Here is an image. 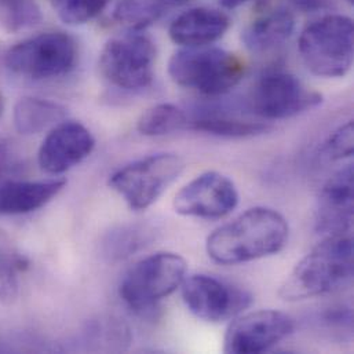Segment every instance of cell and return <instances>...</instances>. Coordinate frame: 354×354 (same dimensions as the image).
I'll return each instance as SVG.
<instances>
[{
    "instance_id": "obj_5",
    "label": "cell",
    "mask_w": 354,
    "mask_h": 354,
    "mask_svg": "<svg viewBox=\"0 0 354 354\" xmlns=\"http://www.w3.org/2000/svg\"><path fill=\"white\" fill-rule=\"evenodd\" d=\"M186 261L174 252H158L136 263L120 283L122 299L137 313L156 310L160 301L180 287L186 276Z\"/></svg>"
},
{
    "instance_id": "obj_6",
    "label": "cell",
    "mask_w": 354,
    "mask_h": 354,
    "mask_svg": "<svg viewBox=\"0 0 354 354\" xmlns=\"http://www.w3.org/2000/svg\"><path fill=\"white\" fill-rule=\"evenodd\" d=\"M77 46L65 32H44L10 47L4 64L12 73L46 80L68 75L76 65Z\"/></svg>"
},
{
    "instance_id": "obj_16",
    "label": "cell",
    "mask_w": 354,
    "mask_h": 354,
    "mask_svg": "<svg viewBox=\"0 0 354 354\" xmlns=\"http://www.w3.org/2000/svg\"><path fill=\"white\" fill-rule=\"evenodd\" d=\"M66 186L65 179L19 180L0 183V216L36 211L55 198Z\"/></svg>"
},
{
    "instance_id": "obj_10",
    "label": "cell",
    "mask_w": 354,
    "mask_h": 354,
    "mask_svg": "<svg viewBox=\"0 0 354 354\" xmlns=\"http://www.w3.org/2000/svg\"><path fill=\"white\" fill-rule=\"evenodd\" d=\"M180 291L190 313L209 323L230 320L252 304L250 292L208 274L185 277Z\"/></svg>"
},
{
    "instance_id": "obj_11",
    "label": "cell",
    "mask_w": 354,
    "mask_h": 354,
    "mask_svg": "<svg viewBox=\"0 0 354 354\" xmlns=\"http://www.w3.org/2000/svg\"><path fill=\"white\" fill-rule=\"evenodd\" d=\"M295 330L294 320L279 310H257L230 323L225 339L226 353L257 354L266 352Z\"/></svg>"
},
{
    "instance_id": "obj_30",
    "label": "cell",
    "mask_w": 354,
    "mask_h": 354,
    "mask_svg": "<svg viewBox=\"0 0 354 354\" xmlns=\"http://www.w3.org/2000/svg\"><path fill=\"white\" fill-rule=\"evenodd\" d=\"M4 112V98H3V94L0 93V116L3 115Z\"/></svg>"
},
{
    "instance_id": "obj_2",
    "label": "cell",
    "mask_w": 354,
    "mask_h": 354,
    "mask_svg": "<svg viewBox=\"0 0 354 354\" xmlns=\"http://www.w3.org/2000/svg\"><path fill=\"white\" fill-rule=\"evenodd\" d=\"M353 276V240L348 234L328 236L286 277L279 295L298 302L330 294Z\"/></svg>"
},
{
    "instance_id": "obj_31",
    "label": "cell",
    "mask_w": 354,
    "mask_h": 354,
    "mask_svg": "<svg viewBox=\"0 0 354 354\" xmlns=\"http://www.w3.org/2000/svg\"><path fill=\"white\" fill-rule=\"evenodd\" d=\"M346 1H348V3H351V4H353L354 0H346Z\"/></svg>"
},
{
    "instance_id": "obj_4",
    "label": "cell",
    "mask_w": 354,
    "mask_h": 354,
    "mask_svg": "<svg viewBox=\"0 0 354 354\" xmlns=\"http://www.w3.org/2000/svg\"><path fill=\"white\" fill-rule=\"evenodd\" d=\"M354 26L341 14L324 15L299 36V54L305 66L320 77H344L353 65Z\"/></svg>"
},
{
    "instance_id": "obj_7",
    "label": "cell",
    "mask_w": 354,
    "mask_h": 354,
    "mask_svg": "<svg viewBox=\"0 0 354 354\" xmlns=\"http://www.w3.org/2000/svg\"><path fill=\"white\" fill-rule=\"evenodd\" d=\"M185 169L176 153L151 155L133 162L109 177V186L136 211L149 208Z\"/></svg>"
},
{
    "instance_id": "obj_18",
    "label": "cell",
    "mask_w": 354,
    "mask_h": 354,
    "mask_svg": "<svg viewBox=\"0 0 354 354\" xmlns=\"http://www.w3.org/2000/svg\"><path fill=\"white\" fill-rule=\"evenodd\" d=\"M14 126L22 136L39 134L66 118V109L53 101L25 97L14 106Z\"/></svg>"
},
{
    "instance_id": "obj_14",
    "label": "cell",
    "mask_w": 354,
    "mask_h": 354,
    "mask_svg": "<svg viewBox=\"0 0 354 354\" xmlns=\"http://www.w3.org/2000/svg\"><path fill=\"white\" fill-rule=\"evenodd\" d=\"M353 167L348 166L330 178L319 198L316 229L328 236L346 234L353 222Z\"/></svg>"
},
{
    "instance_id": "obj_1",
    "label": "cell",
    "mask_w": 354,
    "mask_h": 354,
    "mask_svg": "<svg viewBox=\"0 0 354 354\" xmlns=\"http://www.w3.org/2000/svg\"><path fill=\"white\" fill-rule=\"evenodd\" d=\"M288 234V222L279 211L254 207L215 229L208 236L205 248L214 262L239 265L280 252Z\"/></svg>"
},
{
    "instance_id": "obj_8",
    "label": "cell",
    "mask_w": 354,
    "mask_h": 354,
    "mask_svg": "<svg viewBox=\"0 0 354 354\" xmlns=\"http://www.w3.org/2000/svg\"><path fill=\"white\" fill-rule=\"evenodd\" d=\"M156 48L153 41L138 32L111 39L100 55V71L115 87L136 91L153 80Z\"/></svg>"
},
{
    "instance_id": "obj_25",
    "label": "cell",
    "mask_w": 354,
    "mask_h": 354,
    "mask_svg": "<svg viewBox=\"0 0 354 354\" xmlns=\"http://www.w3.org/2000/svg\"><path fill=\"white\" fill-rule=\"evenodd\" d=\"M111 0H51L58 17L68 25H83L98 17Z\"/></svg>"
},
{
    "instance_id": "obj_27",
    "label": "cell",
    "mask_w": 354,
    "mask_h": 354,
    "mask_svg": "<svg viewBox=\"0 0 354 354\" xmlns=\"http://www.w3.org/2000/svg\"><path fill=\"white\" fill-rule=\"evenodd\" d=\"M25 167V160L17 145L0 137V183L21 176Z\"/></svg>"
},
{
    "instance_id": "obj_29",
    "label": "cell",
    "mask_w": 354,
    "mask_h": 354,
    "mask_svg": "<svg viewBox=\"0 0 354 354\" xmlns=\"http://www.w3.org/2000/svg\"><path fill=\"white\" fill-rule=\"evenodd\" d=\"M250 0H221L222 6L226 7V8H236V7H240L241 4L247 3Z\"/></svg>"
},
{
    "instance_id": "obj_19",
    "label": "cell",
    "mask_w": 354,
    "mask_h": 354,
    "mask_svg": "<svg viewBox=\"0 0 354 354\" xmlns=\"http://www.w3.org/2000/svg\"><path fill=\"white\" fill-rule=\"evenodd\" d=\"M186 0H120L113 11V18L127 29L140 32L156 22L170 8Z\"/></svg>"
},
{
    "instance_id": "obj_28",
    "label": "cell",
    "mask_w": 354,
    "mask_h": 354,
    "mask_svg": "<svg viewBox=\"0 0 354 354\" xmlns=\"http://www.w3.org/2000/svg\"><path fill=\"white\" fill-rule=\"evenodd\" d=\"M288 1L292 3L297 8H301L305 11H315L327 6V0H288Z\"/></svg>"
},
{
    "instance_id": "obj_23",
    "label": "cell",
    "mask_w": 354,
    "mask_h": 354,
    "mask_svg": "<svg viewBox=\"0 0 354 354\" xmlns=\"http://www.w3.org/2000/svg\"><path fill=\"white\" fill-rule=\"evenodd\" d=\"M29 261L0 239V302L12 305L19 295L18 274L25 272Z\"/></svg>"
},
{
    "instance_id": "obj_9",
    "label": "cell",
    "mask_w": 354,
    "mask_h": 354,
    "mask_svg": "<svg viewBox=\"0 0 354 354\" xmlns=\"http://www.w3.org/2000/svg\"><path fill=\"white\" fill-rule=\"evenodd\" d=\"M248 102L257 116L265 120H283L319 106L323 95L309 90L292 73L273 71L255 83Z\"/></svg>"
},
{
    "instance_id": "obj_22",
    "label": "cell",
    "mask_w": 354,
    "mask_h": 354,
    "mask_svg": "<svg viewBox=\"0 0 354 354\" xmlns=\"http://www.w3.org/2000/svg\"><path fill=\"white\" fill-rule=\"evenodd\" d=\"M187 118L173 104H158L147 109L138 119L137 129L147 137H162L186 129Z\"/></svg>"
},
{
    "instance_id": "obj_21",
    "label": "cell",
    "mask_w": 354,
    "mask_h": 354,
    "mask_svg": "<svg viewBox=\"0 0 354 354\" xmlns=\"http://www.w3.org/2000/svg\"><path fill=\"white\" fill-rule=\"evenodd\" d=\"M149 230L138 225H122L112 229L102 243L104 255L112 261H123L137 254L149 243Z\"/></svg>"
},
{
    "instance_id": "obj_3",
    "label": "cell",
    "mask_w": 354,
    "mask_h": 354,
    "mask_svg": "<svg viewBox=\"0 0 354 354\" xmlns=\"http://www.w3.org/2000/svg\"><path fill=\"white\" fill-rule=\"evenodd\" d=\"M169 73L178 86L214 97L229 93L241 82L245 64L223 48L182 47L171 57Z\"/></svg>"
},
{
    "instance_id": "obj_24",
    "label": "cell",
    "mask_w": 354,
    "mask_h": 354,
    "mask_svg": "<svg viewBox=\"0 0 354 354\" xmlns=\"http://www.w3.org/2000/svg\"><path fill=\"white\" fill-rule=\"evenodd\" d=\"M43 15L35 0H0V26L17 33L40 24Z\"/></svg>"
},
{
    "instance_id": "obj_13",
    "label": "cell",
    "mask_w": 354,
    "mask_h": 354,
    "mask_svg": "<svg viewBox=\"0 0 354 354\" xmlns=\"http://www.w3.org/2000/svg\"><path fill=\"white\" fill-rule=\"evenodd\" d=\"M95 148V140L90 130L79 122H61L43 140L37 163L51 176L64 174L87 159Z\"/></svg>"
},
{
    "instance_id": "obj_20",
    "label": "cell",
    "mask_w": 354,
    "mask_h": 354,
    "mask_svg": "<svg viewBox=\"0 0 354 354\" xmlns=\"http://www.w3.org/2000/svg\"><path fill=\"white\" fill-rule=\"evenodd\" d=\"M190 129L223 138H250L265 134L272 127L262 122H250L226 116H203L194 119Z\"/></svg>"
},
{
    "instance_id": "obj_15",
    "label": "cell",
    "mask_w": 354,
    "mask_h": 354,
    "mask_svg": "<svg viewBox=\"0 0 354 354\" xmlns=\"http://www.w3.org/2000/svg\"><path fill=\"white\" fill-rule=\"evenodd\" d=\"M230 18L218 8L194 7L171 22L169 33L180 47H204L219 40L229 29Z\"/></svg>"
},
{
    "instance_id": "obj_12",
    "label": "cell",
    "mask_w": 354,
    "mask_h": 354,
    "mask_svg": "<svg viewBox=\"0 0 354 354\" xmlns=\"http://www.w3.org/2000/svg\"><path fill=\"white\" fill-rule=\"evenodd\" d=\"M239 203V193L232 179L208 171L185 185L174 198L179 215L201 219H221L229 215Z\"/></svg>"
},
{
    "instance_id": "obj_26",
    "label": "cell",
    "mask_w": 354,
    "mask_h": 354,
    "mask_svg": "<svg viewBox=\"0 0 354 354\" xmlns=\"http://www.w3.org/2000/svg\"><path fill=\"white\" fill-rule=\"evenodd\" d=\"M353 136V122H348L328 137L323 147V155L328 160L352 158L354 152Z\"/></svg>"
},
{
    "instance_id": "obj_17",
    "label": "cell",
    "mask_w": 354,
    "mask_h": 354,
    "mask_svg": "<svg viewBox=\"0 0 354 354\" xmlns=\"http://www.w3.org/2000/svg\"><path fill=\"white\" fill-rule=\"evenodd\" d=\"M294 30V14L287 8H274L254 19L244 29L241 40L248 50L263 53L286 43Z\"/></svg>"
}]
</instances>
